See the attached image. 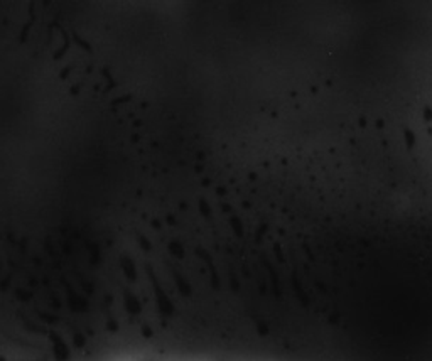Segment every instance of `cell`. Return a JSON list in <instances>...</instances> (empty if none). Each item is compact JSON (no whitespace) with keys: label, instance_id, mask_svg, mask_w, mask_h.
Masks as SVG:
<instances>
[{"label":"cell","instance_id":"cell-1","mask_svg":"<svg viewBox=\"0 0 432 361\" xmlns=\"http://www.w3.org/2000/svg\"><path fill=\"white\" fill-rule=\"evenodd\" d=\"M127 307H128V311H132V312H137L140 307H139V304H137V300H135L132 295H127Z\"/></svg>","mask_w":432,"mask_h":361},{"label":"cell","instance_id":"cell-2","mask_svg":"<svg viewBox=\"0 0 432 361\" xmlns=\"http://www.w3.org/2000/svg\"><path fill=\"white\" fill-rule=\"evenodd\" d=\"M125 270H127V274L130 272V279H134V277H135V270L132 267V263H130V260H125Z\"/></svg>","mask_w":432,"mask_h":361},{"label":"cell","instance_id":"cell-3","mask_svg":"<svg viewBox=\"0 0 432 361\" xmlns=\"http://www.w3.org/2000/svg\"><path fill=\"white\" fill-rule=\"evenodd\" d=\"M171 252H173V253H176V255L182 257V252L179 250V246H177V245H171Z\"/></svg>","mask_w":432,"mask_h":361}]
</instances>
